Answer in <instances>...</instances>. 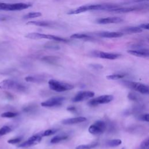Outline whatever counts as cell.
Returning <instances> with one entry per match:
<instances>
[{"label": "cell", "mask_w": 149, "mask_h": 149, "mask_svg": "<svg viewBox=\"0 0 149 149\" xmlns=\"http://www.w3.org/2000/svg\"><path fill=\"white\" fill-rule=\"evenodd\" d=\"M122 144V140L120 139H113L107 141L106 144L108 147H115L119 146Z\"/></svg>", "instance_id": "23"}, {"label": "cell", "mask_w": 149, "mask_h": 149, "mask_svg": "<svg viewBox=\"0 0 149 149\" xmlns=\"http://www.w3.org/2000/svg\"><path fill=\"white\" fill-rule=\"evenodd\" d=\"M58 130L56 129H47L41 133H40V135L42 137H45V136H51L56 132H57Z\"/></svg>", "instance_id": "26"}, {"label": "cell", "mask_w": 149, "mask_h": 149, "mask_svg": "<svg viewBox=\"0 0 149 149\" xmlns=\"http://www.w3.org/2000/svg\"><path fill=\"white\" fill-rule=\"evenodd\" d=\"M22 140V138L19 137H16V138H14V139H10L8 140V143L9 144H17V143H20Z\"/></svg>", "instance_id": "35"}, {"label": "cell", "mask_w": 149, "mask_h": 149, "mask_svg": "<svg viewBox=\"0 0 149 149\" xmlns=\"http://www.w3.org/2000/svg\"><path fill=\"white\" fill-rule=\"evenodd\" d=\"M67 110L68 111L71 112V113H75L77 112V109H76V108L75 107H74V106H69V107H67Z\"/></svg>", "instance_id": "37"}, {"label": "cell", "mask_w": 149, "mask_h": 149, "mask_svg": "<svg viewBox=\"0 0 149 149\" xmlns=\"http://www.w3.org/2000/svg\"><path fill=\"white\" fill-rule=\"evenodd\" d=\"M128 53L132 56L138 57L148 58L149 57V51L148 49H130V50L128 51Z\"/></svg>", "instance_id": "14"}, {"label": "cell", "mask_w": 149, "mask_h": 149, "mask_svg": "<svg viewBox=\"0 0 149 149\" xmlns=\"http://www.w3.org/2000/svg\"><path fill=\"white\" fill-rule=\"evenodd\" d=\"M122 84L125 86L126 87L138 91L143 94H148L149 93V89L148 86L135 82L132 81H121Z\"/></svg>", "instance_id": "5"}, {"label": "cell", "mask_w": 149, "mask_h": 149, "mask_svg": "<svg viewBox=\"0 0 149 149\" xmlns=\"http://www.w3.org/2000/svg\"><path fill=\"white\" fill-rule=\"evenodd\" d=\"M123 21V19L119 17H108L104 18H100L96 20V22L99 24H110V23H118Z\"/></svg>", "instance_id": "13"}, {"label": "cell", "mask_w": 149, "mask_h": 149, "mask_svg": "<svg viewBox=\"0 0 149 149\" xmlns=\"http://www.w3.org/2000/svg\"><path fill=\"white\" fill-rule=\"evenodd\" d=\"M144 1H148V0H133L132 2L134 3H139V2H142Z\"/></svg>", "instance_id": "40"}, {"label": "cell", "mask_w": 149, "mask_h": 149, "mask_svg": "<svg viewBox=\"0 0 149 149\" xmlns=\"http://www.w3.org/2000/svg\"><path fill=\"white\" fill-rule=\"evenodd\" d=\"M90 67L91 68H92L94 69H97V70L102 69L103 68V67L102 65H100V64H90Z\"/></svg>", "instance_id": "36"}, {"label": "cell", "mask_w": 149, "mask_h": 149, "mask_svg": "<svg viewBox=\"0 0 149 149\" xmlns=\"http://www.w3.org/2000/svg\"><path fill=\"white\" fill-rule=\"evenodd\" d=\"M118 8L117 5L114 4H94V5H86L81 6L74 10L69 11L68 14H79L82 12H85L90 11H97V10H108Z\"/></svg>", "instance_id": "1"}, {"label": "cell", "mask_w": 149, "mask_h": 149, "mask_svg": "<svg viewBox=\"0 0 149 149\" xmlns=\"http://www.w3.org/2000/svg\"><path fill=\"white\" fill-rule=\"evenodd\" d=\"M32 7L30 4L26 3H16V4H6L0 3V10L8 11H22Z\"/></svg>", "instance_id": "6"}, {"label": "cell", "mask_w": 149, "mask_h": 149, "mask_svg": "<svg viewBox=\"0 0 149 149\" xmlns=\"http://www.w3.org/2000/svg\"><path fill=\"white\" fill-rule=\"evenodd\" d=\"M42 14L41 12H29L25 15L23 16V19H32V18H36L41 16Z\"/></svg>", "instance_id": "24"}, {"label": "cell", "mask_w": 149, "mask_h": 149, "mask_svg": "<svg viewBox=\"0 0 149 149\" xmlns=\"http://www.w3.org/2000/svg\"><path fill=\"white\" fill-rule=\"evenodd\" d=\"M44 47L48 49H59L60 47L57 44L53 43H48L45 44Z\"/></svg>", "instance_id": "31"}, {"label": "cell", "mask_w": 149, "mask_h": 149, "mask_svg": "<svg viewBox=\"0 0 149 149\" xmlns=\"http://www.w3.org/2000/svg\"><path fill=\"white\" fill-rule=\"evenodd\" d=\"M90 37L84 33H75L71 35V38L75 39H84V38H89Z\"/></svg>", "instance_id": "27"}, {"label": "cell", "mask_w": 149, "mask_h": 149, "mask_svg": "<svg viewBox=\"0 0 149 149\" xmlns=\"http://www.w3.org/2000/svg\"><path fill=\"white\" fill-rule=\"evenodd\" d=\"M98 36L104 37V38H118L121 37L124 35L122 32H98L96 34Z\"/></svg>", "instance_id": "16"}, {"label": "cell", "mask_w": 149, "mask_h": 149, "mask_svg": "<svg viewBox=\"0 0 149 149\" xmlns=\"http://www.w3.org/2000/svg\"><path fill=\"white\" fill-rule=\"evenodd\" d=\"M67 139H68V135L67 134H61L53 137L50 140V143L51 144H57L62 141H64Z\"/></svg>", "instance_id": "19"}, {"label": "cell", "mask_w": 149, "mask_h": 149, "mask_svg": "<svg viewBox=\"0 0 149 149\" xmlns=\"http://www.w3.org/2000/svg\"><path fill=\"white\" fill-rule=\"evenodd\" d=\"M138 27H139L140 29H141L142 30L143 29H146V30H148L149 29V25L148 23H143V24H141L140 25H139Z\"/></svg>", "instance_id": "38"}, {"label": "cell", "mask_w": 149, "mask_h": 149, "mask_svg": "<svg viewBox=\"0 0 149 149\" xmlns=\"http://www.w3.org/2000/svg\"><path fill=\"white\" fill-rule=\"evenodd\" d=\"M42 60L48 64H56L58 61V58L54 56H46L43 57Z\"/></svg>", "instance_id": "22"}, {"label": "cell", "mask_w": 149, "mask_h": 149, "mask_svg": "<svg viewBox=\"0 0 149 149\" xmlns=\"http://www.w3.org/2000/svg\"><path fill=\"white\" fill-rule=\"evenodd\" d=\"M0 89L1 90H14L18 91L23 92L26 90V87L13 80L5 79L0 82Z\"/></svg>", "instance_id": "3"}, {"label": "cell", "mask_w": 149, "mask_h": 149, "mask_svg": "<svg viewBox=\"0 0 149 149\" xmlns=\"http://www.w3.org/2000/svg\"><path fill=\"white\" fill-rule=\"evenodd\" d=\"M25 80L27 82H33V83L38 82L40 81V80L38 78L36 77V76H26L25 78Z\"/></svg>", "instance_id": "32"}, {"label": "cell", "mask_w": 149, "mask_h": 149, "mask_svg": "<svg viewBox=\"0 0 149 149\" xmlns=\"http://www.w3.org/2000/svg\"><path fill=\"white\" fill-rule=\"evenodd\" d=\"M12 131V129L8 126H4L0 128V136L5 135Z\"/></svg>", "instance_id": "28"}, {"label": "cell", "mask_w": 149, "mask_h": 149, "mask_svg": "<svg viewBox=\"0 0 149 149\" xmlns=\"http://www.w3.org/2000/svg\"><path fill=\"white\" fill-rule=\"evenodd\" d=\"M48 86L51 90L57 92H64L71 90L74 88V86L68 83L61 82L55 79H50L48 81Z\"/></svg>", "instance_id": "2"}, {"label": "cell", "mask_w": 149, "mask_h": 149, "mask_svg": "<svg viewBox=\"0 0 149 149\" xmlns=\"http://www.w3.org/2000/svg\"><path fill=\"white\" fill-rule=\"evenodd\" d=\"M143 31L141 29H140L139 27H126L124 29H122L121 30V32L122 33H126V34H134V33H141Z\"/></svg>", "instance_id": "18"}, {"label": "cell", "mask_w": 149, "mask_h": 149, "mask_svg": "<svg viewBox=\"0 0 149 149\" xmlns=\"http://www.w3.org/2000/svg\"><path fill=\"white\" fill-rule=\"evenodd\" d=\"M65 98L63 97H54L48 99L47 100L41 103V106L43 107L52 108L57 107L61 106L64 101Z\"/></svg>", "instance_id": "9"}, {"label": "cell", "mask_w": 149, "mask_h": 149, "mask_svg": "<svg viewBox=\"0 0 149 149\" xmlns=\"http://www.w3.org/2000/svg\"><path fill=\"white\" fill-rule=\"evenodd\" d=\"M136 8L134 7H130V8H116L114 9L110 10L109 11L110 12H114L117 13H125V12H129L133 11H135Z\"/></svg>", "instance_id": "20"}, {"label": "cell", "mask_w": 149, "mask_h": 149, "mask_svg": "<svg viewBox=\"0 0 149 149\" xmlns=\"http://www.w3.org/2000/svg\"><path fill=\"white\" fill-rule=\"evenodd\" d=\"M94 93L91 91H81L78 92L72 98L73 103H79L90 98H93L94 96Z\"/></svg>", "instance_id": "10"}, {"label": "cell", "mask_w": 149, "mask_h": 149, "mask_svg": "<svg viewBox=\"0 0 149 149\" xmlns=\"http://www.w3.org/2000/svg\"><path fill=\"white\" fill-rule=\"evenodd\" d=\"M18 115V114L16 113H14V112H5L3 113L1 115V117L3 118H14L16 117V116Z\"/></svg>", "instance_id": "29"}, {"label": "cell", "mask_w": 149, "mask_h": 149, "mask_svg": "<svg viewBox=\"0 0 149 149\" xmlns=\"http://www.w3.org/2000/svg\"><path fill=\"white\" fill-rule=\"evenodd\" d=\"M25 37L33 39V40H38V39H48V40H52L56 41L59 42H67L68 40L64 38L61 37L51 35V34H41L39 33H30L27 34L25 36Z\"/></svg>", "instance_id": "4"}, {"label": "cell", "mask_w": 149, "mask_h": 149, "mask_svg": "<svg viewBox=\"0 0 149 149\" xmlns=\"http://www.w3.org/2000/svg\"><path fill=\"white\" fill-rule=\"evenodd\" d=\"M29 25H34L40 27H53L54 23L51 22H47V21H30L26 23Z\"/></svg>", "instance_id": "17"}, {"label": "cell", "mask_w": 149, "mask_h": 149, "mask_svg": "<svg viewBox=\"0 0 149 149\" xmlns=\"http://www.w3.org/2000/svg\"><path fill=\"white\" fill-rule=\"evenodd\" d=\"M113 100L114 96L113 95H103L91 99L89 101L87 104L90 107H96L100 104H108L111 102Z\"/></svg>", "instance_id": "7"}, {"label": "cell", "mask_w": 149, "mask_h": 149, "mask_svg": "<svg viewBox=\"0 0 149 149\" xmlns=\"http://www.w3.org/2000/svg\"><path fill=\"white\" fill-rule=\"evenodd\" d=\"M128 97L129 100L132 101H136V102L139 101L140 98L139 96L133 92H130L128 95Z\"/></svg>", "instance_id": "30"}, {"label": "cell", "mask_w": 149, "mask_h": 149, "mask_svg": "<svg viewBox=\"0 0 149 149\" xmlns=\"http://www.w3.org/2000/svg\"><path fill=\"white\" fill-rule=\"evenodd\" d=\"M125 76V74H121V73H118V74H113L108 75L106 76V78L108 80H117L121 79L124 78Z\"/></svg>", "instance_id": "25"}, {"label": "cell", "mask_w": 149, "mask_h": 149, "mask_svg": "<svg viewBox=\"0 0 149 149\" xmlns=\"http://www.w3.org/2000/svg\"><path fill=\"white\" fill-rule=\"evenodd\" d=\"M107 128L106 124L103 121H97L93 124L91 125L89 128L90 133L94 135H101L106 130Z\"/></svg>", "instance_id": "8"}, {"label": "cell", "mask_w": 149, "mask_h": 149, "mask_svg": "<svg viewBox=\"0 0 149 149\" xmlns=\"http://www.w3.org/2000/svg\"><path fill=\"white\" fill-rule=\"evenodd\" d=\"M122 149H125V148H122Z\"/></svg>", "instance_id": "41"}, {"label": "cell", "mask_w": 149, "mask_h": 149, "mask_svg": "<svg viewBox=\"0 0 149 149\" xmlns=\"http://www.w3.org/2000/svg\"><path fill=\"white\" fill-rule=\"evenodd\" d=\"M140 149H149V139L146 138L141 143Z\"/></svg>", "instance_id": "33"}, {"label": "cell", "mask_w": 149, "mask_h": 149, "mask_svg": "<svg viewBox=\"0 0 149 149\" xmlns=\"http://www.w3.org/2000/svg\"><path fill=\"white\" fill-rule=\"evenodd\" d=\"M33 110H34V108L33 107L28 106V107H25L23 109V111L25 113H30V112H32V111H33Z\"/></svg>", "instance_id": "39"}, {"label": "cell", "mask_w": 149, "mask_h": 149, "mask_svg": "<svg viewBox=\"0 0 149 149\" xmlns=\"http://www.w3.org/2000/svg\"><path fill=\"white\" fill-rule=\"evenodd\" d=\"M98 145L97 142H92L89 144H81L76 147V149H93Z\"/></svg>", "instance_id": "21"}, {"label": "cell", "mask_w": 149, "mask_h": 149, "mask_svg": "<svg viewBox=\"0 0 149 149\" xmlns=\"http://www.w3.org/2000/svg\"><path fill=\"white\" fill-rule=\"evenodd\" d=\"M138 119L141 121L148 122L149 121V115L148 114H144L140 115L138 117Z\"/></svg>", "instance_id": "34"}, {"label": "cell", "mask_w": 149, "mask_h": 149, "mask_svg": "<svg viewBox=\"0 0 149 149\" xmlns=\"http://www.w3.org/2000/svg\"><path fill=\"white\" fill-rule=\"evenodd\" d=\"M42 137H43L41 136L40 133L31 136L26 141L20 144L18 146V147H22V148H26V147H32L33 146L36 145L41 141Z\"/></svg>", "instance_id": "12"}, {"label": "cell", "mask_w": 149, "mask_h": 149, "mask_svg": "<svg viewBox=\"0 0 149 149\" xmlns=\"http://www.w3.org/2000/svg\"><path fill=\"white\" fill-rule=\"evenodd\" d=\"M92 56L100 58L102 59H106V60H114L119 58L121 56L119 54L116 53H106L101 51H94L92 52Z\"/></svg>", "instance_id": "11"}, {"label": "cell", "mask_w": 149, "mask_h": 149, "mask_svg": "<svg viewBox=\"0 0 149 149\" xmlns=\"http://www.w3.org/2000/svg\"><path fill=\"white\" fill-rule=\"evenodd\" d=\"M86 121H87V118L86 117H79L71 118H68V119H64L62 121L61 123L63 125H74V124H76L84 122Z\"/></svg>", "instance_id": "15"}]
</instances>
